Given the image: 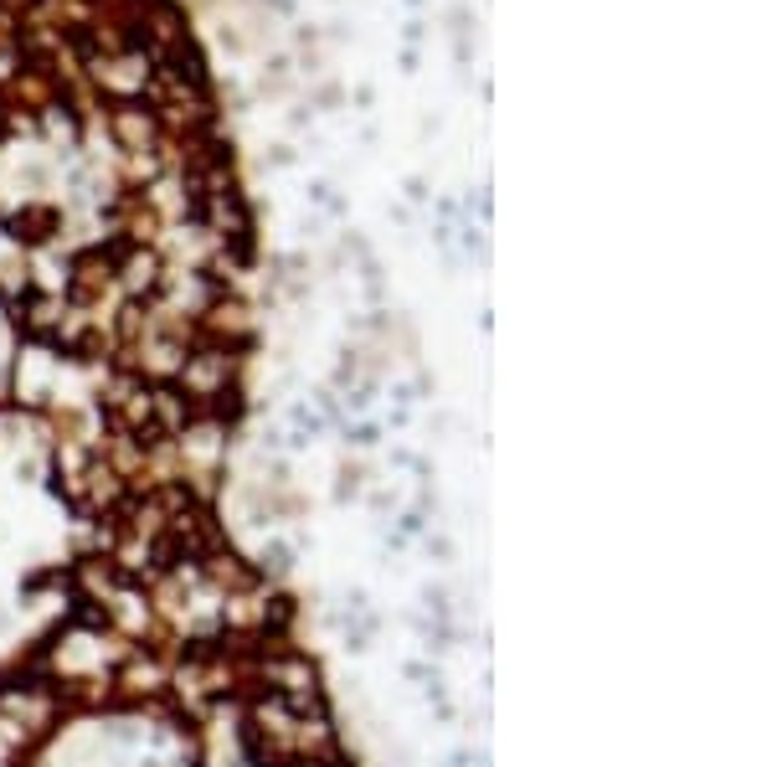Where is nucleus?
Segmentation results:
<instances>
[{"label": "nucleus", "mask_w": 772, "mask_h": 767, "mask_svg": "<svg viewBox=\"0 0 772 767\" xmlns=\"http://www.w3.org/2000/svg\"><path fill=\"white\" fill-rule=\"evenodd\" d=\"M407 6H417V0H407Z\"/></svg>", "instance_id": "1"}]
</instances>
